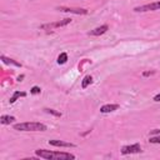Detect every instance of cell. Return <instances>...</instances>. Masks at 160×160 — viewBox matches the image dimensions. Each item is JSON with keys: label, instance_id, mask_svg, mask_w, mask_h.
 <instances>
[{"label": "cell", "instance_id": "5b68a950", "mask_svg": "<svg viewBox=\"0 0 160 160\" xmlns=\"http://www.w3.org/2000/svg\"><path fill=\"white\" fill-rule=\"evenodd\" d=\"M138 152H141V146H140V144L126 145V146H122V149H121V154H122V155H128V154H138Z\"/></svg>", "mask_w": 160, "mask_h": 160}, {"label": "cell", "instance_id": "52a82bcc", "mask_svg": "<svg viewBox=\"0 0 160 160\" xmlns=\"http://www.w3.org/2000/svg\"><path fill=\"white\" fill-rule=\"evenodd\" d=\"M49 145L58 146V148H74L75 146V144L68 142V141H62V140H49Z\"/></svg>", "mask_w": 160, "mask_h": 160}, {"label": "cell", "instance_id": "5bb4252c", "mask_svg": "<svg viewBox=\"0 0 160 160\" xmlns=\"http://www.w3.org/2000/svg\"><path fill=\"white\" fill-rule=\"evenodd\" d=\"M66 61H68V54H66V52H61V54L58 56V64L62 65V64H65Z\"/></svg>", "mask_w": 160, "mask_h": 160}, {"label": "cell", "instance_id": "8fae6325", "mask_svg": "<svg viewBox=\"0 0 160 160\" xmlns=\"http://www.w3.org/2000/svg\"><path fill=\"white\" fill-rule=\"evenodd\" d=\"M14 121H15V118L14 116H10V115H1V118H0V122L4 124V125L11 124Z\"/></svg>", "mask_w": 160, "mask_h": 160}, {"label": "cell", "instance_id": "e0dca14e", "mask_svg": "<svg viewBox=\"0 0 160 160\" xmlns=\"http://www.w3.org/2000/svg\"><path fill=\"white\" fill-rule=\"evenodd\" d=\"M30 92H31V94H39V92H40V88H39V86H34V88H31Z\"/></svg>", "mask_w": 160, "mask_h": 160}, {"label": "cell", "instance_id": "2e32d148", "mask_svg": "<svg viewBox=\"0 0 160 160\" xmlns=\"http://www.w3.org/2000/svg\"><path fill=\"white\" fill-rule=\"evenodd\" d=\"M45 111H46V112H49V114H52V115H55V116H61V112L55 111L54 109H45Z\"/></svg>", "mask_w": 160, "mask_h": 160}, {"label": "cell", "instance_id": "4fadbf2b", "mask_svg": "<svg viewBox=\"0 0 160 160\" xmlns=\"http://www.w3.org/2000/svg\"><path fill=\"white\" fill-rule=\"evenodd\" d=\"M25 95H26V94H25V92H22V91H21V92H20V91H15V92H14V95L10 98L9 102H10V104H12V102H15V101H16V99H18V98H20V96H25Z\"/></svg>", "mask_w": 160, "mask_h": 160}, {"label": "cell", "instance_id": "7c38bea8", "mask_svg": "<svg viewBox=\"0 0 160 160\" xmlns=\"http://www.w3.org/2000/svg\"><path fill=\"white\" fill-rule=\"evenodd\" d=\"M91 82H92V76H91V75H86V76L82 79V81H81V88H82V89H86Z\"/></svg>", "mask_w": 160, "mask_h": 160}, {"label": "cell", "instance_id": "3957f363", "mask_svg": "<svg viewBox=\"0 0 160 160\" xmlns=\"http://www.w3.org/2000/svg\"><path fill=\"white\" fill-rule=\"evenodd\" d=\"M71 22V19H69V18H66V19H62V20H59V21H55V22H49V24H44V25H41L40 26V29L41 30H54V29H56V28H61V26H65V25H68V24H70Z\"/></svg>", "mask_w": 160, "mask_h": 160}, {"label": "cell", "instance_id": "d6986e66", "mask_svg": "<svg viewBox=\"0 0 160 160\" xmlns=\"http://www.w3.org/2000/svg\"><path fill=\"white\" fill-rule=\"evenodd\" d=\"M154 101H160V94H158V95L154 96Z\"/></svg>", "mask_w": 160, "mask_h": 160}, {"label": "cell", "instance_id": "8992f818", "mask_svg": "<svg viewBox=\"0 0 160 160\" xmlns=\"http://www.w3.org/2000/svg\"><path fill=\"white\" fill-rule=\"evenodd\" d=\"M59 11H64V12H71V14H78V15H85L88 14L86 9H80V8H66V6H59L58 8Z\"/></svg>", "mask_w": 160, "mask_h": 160}, {"label": "cell", "instance_id": "277c9868", "mask_svg": "<svg viewBox=\"0 0 160 160\" xmlns=\"http://www.w3.org/2000/svg\"><path fill=\"white\" fill-rule=\"evenodd\" d=\"M155 10H160V1H155L151 4H145V5L134 8L135 12H145V11H155Z\"/></svg>", "mask_w": 160, "mask_h": 160}, {"label": "cell", "instance_id": "7a4b0ae2", "mask_svg": "<svg viewBox=\"0 0 160 160\" xmlns=\"http://www.w3.org/2000/svg\"><path fill=\"white\" fill-rule=\"evenodd\" d=\"M14 129L18 131H45L48 130V126L38 121H26V122L14 124Z\"/></svg>", "mask_w": 160, "mask_h": 160}, {"label": "cell", "instance_id": "ac0fdd59", "mask_svg": "<svg viewBox=\"0 0 160 160\" xmlns=\"http://www.w3.org/2000/svg\"><path fill=\"white\" fill-rule=\"evenodd\" d=\"M154 72H155V71H145L142 75H144V76H149V75H152Z\"/></svg>", "mask_w": 160, "mask_h": 160}, {"label": "cell", "instance_id": "6da1fadb", "mask_svg": "<svg viewBox=\"0 0 160 160\" xmlns=\"http://www.w3.org/2000/svg\"><path fill=\"white\" fill-rule=\"evenodd\" d=\"M35 155L39 156V158H41V159H48V160H70V159H75V155L74 154L64 152V151L45 150V149L35 150Z\"/></svg>", "mask_w": 160, "mask_h": 160}, {"label": "cell", "instance_id": "ba28073f", "mask_svg": "<svg viewBox=\"0 0 160 160\" xmlns=\"http://www.w3.org/2000/svg\"><path fill=\"white\" fill-rule=\"evenodd\" d=\"M108 30H109V26H108V25H101V26L95 28V29H92L91 31H89V35H91V36H99V35L105 34Z\"/></svg>", "mask_w": 160, "mask_h": 160}, {"label": "cell", "instance_id": "30bf717a", "mask_svg": "<svg viewBox=\"0 0 160 160\" xmlns=\"http://www.w3.org/2000/svg\"><path fill=\"white\" fill-rule=\"evenodd\" d=\"M1 61L4 64H8V65H14V66H18V68H21V64L18 62L16 60L14 59H10V58H6L5 55H1Z\"/></svg>", "mask_w": 160, "mask_h": 160}, {"label": "cell", "instance_id": "9c48e42d", "mask_svg": "<svg viewBox=\"0 0 160 160\" xmlns=\"http://www.w3.org/2000/svg\"><path fill=\"white\" fill-rule=\"evenodd\" d=\"M118 109H119V105L118 104H106V105H102L100 108V111L104 112V114H106V112H112V111H115Z\"/></svg>", "mask_w": 160, "mask_h": 160}, {"label": "cell", "instance_id": "9a60e30c", "mask_svg": "<svg viewBox=\"0 0 160 160\" xmlns=\"http://www.w3.org/2000/svg\"><path fill=\"white\" fill-rule=\"evenodd\" d=\"M149 141H150L151 144H160V135H158V136H151V138L149 139Z\"/></svg>", "mask_w": 160, "mask_h": 160}]
</instances>
